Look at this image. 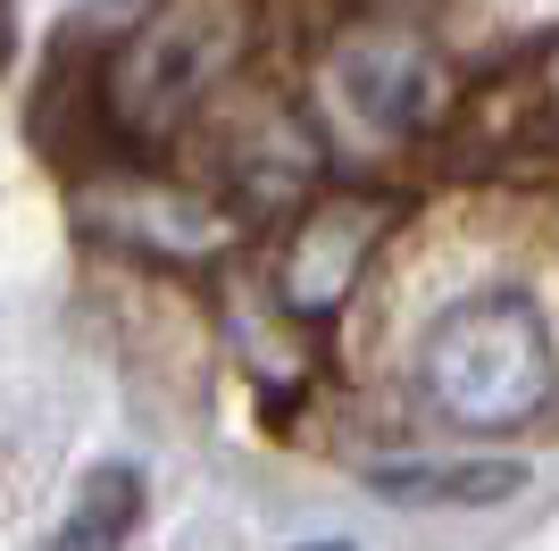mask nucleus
Instances as JSON below:
<instances>
[{"label": "nucleus", "instance_id": "nucleus-5", "mask_svg": "<svg viewBox=\"0 0 559 551\" xmlns=\"http://www.w3.org/2000/svg\"><path fill=\"white\" fill-rule=\"evenodd\" d=\"M368 484L384 502H426V509H485L510 502L526 468L518 459H460V468H368Z\"/></svg>", "mask_w": 559, "mask_h": 551}, {"label": "nucleus", "instance_id": "nucleus-3", "mask_svg": "<svg viewBox=\"0 0 559 551\" xmlns=\"http://www.w3.org/2000/svg\"><path fill=\"white\" fill-rule=\"evenodd\" d=\"M334 101L368 134H418L435 117V59L409 34H350L334 50Z\"/></svg>", "mask_w": 559, "mask_h": 551}, {"label": "nucleus", "instance_id": "nucleus-1", "mask_svg": "<svg viewBox=\"0 0 559 551\" xmlns=\"http://www.w3.org/2000/svg\"><path fill=\"white\" fill-rule=\"evenodd\" d=\"M242 59V0H159L100 68V126L134 151H159L210 109Z\"/></svg>", "mask_w": 559, "mask_h": 551}, {"label": "nucleus", "instance_id": "nucleus-8", "mask_svg": "<svg viewBox=\"0 0 559 551\" xmlns=\"http://www.w3.org/2000/svg\"><path fill=\"white\" fill-rule=\"evenodd\" d=\"M301 551H350V543H301Z\"/></svg>", "mask_w": 559, "mask_h": 551}, {"label": "nucleus", "instance_id": "nucleus-4", "mask_svg": "<svg viewBox=\"0 0 559 551\" xmlns=\"http://www.w3.org/2000/svg\"><path fill=\"white\" fill-rule=\"evenodd\" d=\"M376 226H384L376 209H309L301 226H293V243H284V284H293V301H301V309L343 301L359 259H368V243H376Z\"/></svg>", "mask_w": 559, "mask_h": 551}, {"label": "nucleus", "instance_id": "nucleus-7", "mask_svg": "<svg viewBox=\"0 0 559 551\" xmlns=\"http://www.w3.org/2000/svg\"><path fill=\"white\" fill-rule=\"evenodd\" d=\"M9 59H17V0H0V75H9Z\"/></svg>", "mask_w": 559, "mask_h": 551}, {"label": "nucleus", "instance_id": "nucleus-2", "mask_svg": "<svg viewBox=\"0 0 559 551\" xmlns=\"http://www.w3.org/2000/svg\"><path fill=\"white\" fill-rule=\"evenodd\" d=\"M551 392H559L551 326L526 293H467L460 309L435 318V335H426V401L451 426L510 435V426H535L551 410Z\"/></svg>", "mask_w": 559, "mask_h": 551}, {"label": "nucleus", "instance_id": "nucleus-6", "mask_svg": "<svg viewBox=\"0 0 559 551\" xmlns=\"http://www.w3.org/2000/svg\"><path fill=\"white\" fill-rule=\"evenodd\" d=\"M134 518H142V477L126 459H109V468L84 477V493H75V509H68V527H59L50 551H117L134 535Z\"/></svg>", "mask_w": 559, "mask_h": 551}]
</instances>
